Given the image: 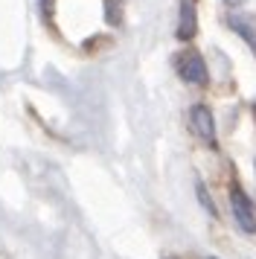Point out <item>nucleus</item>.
Returning <instances> with one entry per match:
<instances>
[{
	"label": "nucleus",
	"instance_id": "nucleus-1",
	"mask_svg": "<svg viewBox=\"0 0 256 259\" xmlns=\"http://www.w3.org/2000/svg\"><path fill=\"white\" fill-rule=\"evenodd\" d=\"M175 67H178V76H181L186 84L201 88V84L209 82L207 64H204V59H201V53H198V50H184V53L175 59Z\"/></svg>",
	"mask_w": 256,
	"mask_h": 259
},
{
	"label": "nucleus",
	"instance_id": "nucleus-2",
	"mask_svg": "<svg viewBox=\"0 0 256 259\" xmlns=\"http://www.w3.org/2000/svg\"><path fill=\"white\" fill-rule=\"evenodd\" d=\"M230 204H233V219H236V224L242 227L244 233H256V212H253V204H250V198L244 195V189L233 187Z\"/></svg>",
	"mask_w": 256,
	"mask_h": 259
},
{
	"label": "nucleus",
	"instance_id": "nucleus-3",
	"mask_svg": "<svg viewBox=\"0 0 256 259\" xmlns=\"http://www.w3.org/2000/svg\"><path fill=\"white\" fill-rule=\"evenodd\" d=\"M189 122H192V131H195L207 146H216V117L207 105H192L189 111Z\"/></svg>",
	"mask_w": 256,
	"mask_h": 259
},
{
	"label": "nucleus",
	"instance_id": "nucleus-4",
	"mask_svg": "<svg viewBox=\"0 0 256 259\" xmlns=\"http://www.w3.org/2000/svg\"><path fill=\"white\" fill-rule=\"evenodd\" d=\"M198 29V12H195V0H181V18H178V38L189 41Z\"/></svg>",
	"mask_w": 256,
	"mask_h": 259
},
{
	"label": "nucleus",
	"instance_id": "nucleus-5",
	"mask_svg": "<svg viewBox=\"0 0 256 259\" xmlns=\"http://www.w3.org/2000/svg\"><path fill=\"white\" fill-rule=\"evenodd\" d=\"M198 198H201V204L207 207V212H209V215H219V210H216V204L209 201V195H207V187H204V184H198Z\"/></svg>",
	"mask_w": 256,
	"mask_h": 259
},
{
	"label": "nucleus",
	"instance_id": "nucleus-6",
	"mask_svg": "<svg viewBox=\"0 0 256 259\" xmlns=\"http://www.w3.org/2000/svg\"><path fill=\"white\" fill-rule=\"evenodd\" d=\"M209 259H212V256H209Z\"/></svg>",
	"mask_w": 256,
	"mask_h": 259
}]
</instances>
